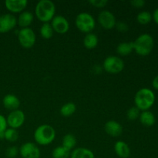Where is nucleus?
Returning a JSON list of instances; mask_svg holds the SVG:
<instances>
[{
  "label": "nucleus",
  "instance_id": "obj_23",
  "mask_svg": "<svg viewBox=\"0 0 158 158\" xmlns=\"http://www.w3.org/2000/svg\"><path fill=\"white\" fill-rule=\"evenodd\" d=\"M77 110V106H76L75 103H66L64 105H63L61 108H60V114L63 117H69L72 116L74 113Z\"/></svg>",
  "mask_w": 158,
  "mask_h": 158
},
{
  "label": "nucleus",
  "instance_id": "obj_34",
  "mask_svg": "<svg viewBox=\"0 0 158 158\" xmlns=\"http://www.w3.org/2000/svg\"><path fill=\"white\" fill-rule=\"evenodd\" d=\"M152 17L154 21L158 25V8L154 11V12L152 14Z\"/></svg>",
  "mask_w": 158,
  "mask_h": 158
},
{
  "label": "nucleus",
  "instance_id": "obj_17",
  "mask_svg": "<svg viewBox=\"0 0 158 158\" xmlns=\"http://www.w3.org/2000/svg\"><path fill=\"white\" fill-rule=\"evenodd\" d=\"M33 14L29 11H23L21 12L17 19V23L22 29L23 28H29V26L32 24V21H33Z\"/></svg>",
  "mask_w": 158,
  "mask_h": 158
},
{
  "label": "nucleus",
  "instance_id": "obj_5",
  "mask_svg": "<svg viewBox=\"0 0 158 158\" xmlns=\"http://www.w3.org/2000/svg\"><path fill=\"white\" fill-rule=\"evenodd\" d=\"M75 24L79 30L87 34L94 29L96 21L94 16L88 12H80L76 18Z\"/></svg>",
  "mask_w": 158,
  "mask_h": 158
},
{
  "label": "nucleus",
  "instance_id": "obj_24",
  "mask_svg": "<svg viewBox=\"0 0 158 158\" xmlns=\"http://www.w3.org/2000/svg\"><path fill=\"white\" fill-rule=\"evenodd\" d=\"M40 35L45 40H49V39H51L54 33L53 29H52L51 24H49V23H43L41 26V27H40Z\"/></svg>",
  "mask_w": 158,
  "mask_h": 158
},
{
  "label": "nucleus",
  "instance_id": "obj_2",
  "mask_svg": "<svg viewBox=\"0 0 158 158\" xmlns=\"http://www.w3.org/2000/svg\"><path fill=\"white\" fill-rule=\"evenodd\" d=\"M35 15L40 21L49 23L55 16L56 6L50 0H40L35 8Z\"/></svg>",
  "mask_w": 158,
  "mask_h": 158
},
{
  "label": "nucleus",
  "instance_id": "obj_29",
  "mask_svg": "<svg viewBox=\"0 0 158 158\" xmlns=\"http://www.w3.org/2000/svg\"><path fill=\"white\" fill-rule=\"evenodd\" d=\"M19 150L18 148L15 146H12L9 147V148H7L6 151V154L9 158H15L18 155Z\"/></svg>",
  "mask_w": 158,
  "mask_h": 158
},
{
  "label": "nucleus",
  "instance_id": "obj_27",
  "mask_svg": "<svg viewBox=\"0 0 158 158\" xmlns=\"http://www.w3.org/2000/svg\"><path fill=\"white\" fill-rule=\"evenodd\" d=\"M19 133L15 129L7 128L5 131V139L9 142H15L18 140Z\"/></svg>",
  "mask_w": 158,
  "mask_h": 158
},
{
  "label": "nucleus",
  "instance_id": "obj_30",
  "mask_svg": "<svg viewBox=\"0 0 158 158\" xmlns=\"http://www.w3.org/2000/svg\"><path fill=\"white\" fill-rule=\"evenodd\" d=\"M89 3L97 8H103L108 3L107 0H89Z\"/></svg>",
  "mask_w": 158,
  "mask_h": 158
},
{
  "label": "nucleus",
  "instance_id": "obj_31",
  "mask_svg": "<svg viewBox=\"0 0 158 158\" xmlns=\"http://www.w3.org/2000/svg\"><path fill=\"white\" fill-rule=\"evenodd\" d=\"M116 27H117V30L119 32H125L128 30L129 27H128V25L127 24L124 22H119V23H117L116 24Z\"/></svg>",
  "mask_w": 158,
  "mask_h": 158
},
{
  "label": "nucleus",
  "instance_id": "obj_26",
  "mask_svg": "<svg viewBox=\"0 0 158 158\" xmlns=\"http://www.w3.org/2000/svg\"><path fill=\"white\" fill-rule=\"evenodd\" d=\"M153 19L152 14L148 11H142L140 13H138L137 16V20L140 24L147 25L151 23Z\"/></svg>",
  "mask_w": 158,
  "mask_h": 158
},
{
  "label": "nucleus",
  "instance_id": "obj_19",
  "mask_svg": "<svg viewBox=\"0 0 158 158\" xmlns=\"http://www.w3.org/2000/svg\"><path fill=\"white\" fill-rule=\"evenodd\" d=\"M140 123L146 127H151L154 125L156 122V118L154 114L149 110L142 111L139 117Z\"/></svg>",
  "mask_w": 158,
  "mask_h": 158
},
{
  "label": "nucleus",
  "instance_id": "obj_15",
  "mask_svg": "<svg viewBox=\"0 0 158 158\" xmlns=\"http://www.w3.org/2000/svg\"><path fill=\"white\" fill-rule=\"evenodd\" d=\"M3 106L7 110L11 111L18 110L20 106V101L16 96L13 94H7L2 100Z\"/></svg>",
  "mask_w": 158,
  "mask_h": 158
},
{
  "label": "nucleus",
  "instance_id": "obj_7",
  "mask_svg": "<svg viewBox=\"0 0 158 158\" xmlns=\"http://www.w3.org/2000/svg\"><path fill=\"white\" fill-rule=\"evenodd\" d=\"M18 40L23 48L29 49L35 45L36 37L31 28H23L18 32Z\"/></svg>",
  "mask_w": 158,
  "mask_h": 158
},
{
  "label": "nucleus",
  "instance_id": "obj_36",
  "mask_svg": "<svg viewBox=\"0 0 158 158\" xmlns=\"http://www.w3.org/2000/svg\"><path fill=\"white\" fill-rule=\"evenodd\" d=\"M5 139V131L3 132H0V140Z\"/></svg>",
  "mask_w": 158,
  "mask_h": 158
},
{
  "label": "nucleus",
  "instance_id": "obj_13",
  "mask_svg": "<svg viewBox=\"0 0 158 158\" xmlns=\"http://www.w3.org/2000/svg\"><path fill=\"white\" fill-rule=\"evenodd\" d=\"M28 2L26 0H6V8L12 13H21L26 9Z\"/></svg>",
  "mask_w": 158,
  "mask_h": 158
},
{
  "label": "nucleus",
  "instance_id": "obj_6",
  "mask_svg": "<svg viewBox=\"0 0 158 158\" xmlns=\"http://www.w3.org/2000/svg\"><path fill=\"white\" fill-rule=\"evenodd\" d=\"M103 68L106 72L111 74H117L124 69V62L121 58L116 56L106 57L103 63Z\"/></svg>",
  "mask_w": 158,
  "mask_h": 158
},
{
  "label": "nucleus",
  "instance_id": "obj_32",
  "mask_svg": "<svg viewBox=\"0 0 158 158\" xmlns=\"http://www.w3.org/2000/svg\"><path fill=\"white\" fill-rule=\"evenodd\" d=\"M7 121L3 115L0 114V132H3L7 129Z\"/></svg>",
  "mask_w": 158,
  "mask_h": 158
},
{
  "label": "nucleus",
  "instance_id": "obj_12",
  "mask_svg": "<svg viewBox=\"0 0 158 158\" xmlns=\"http://www.w3.org/2000/svg\"><path fill=\"white\" fill-rule=\"evenodd\" d=\"M54 32L59 34H65L69 31V23L68 20L63 15H56L51 23Z\"/></svg>",
  "mask_w": 158,
  "mask_h": 158
},
{
  "label": "nucleus",
  "instance_id": "obj_21",
  "mask_svg": "<svg viewBox=\"0 0 158 158\" xmlns=\"http://www.w3.org/2000/svg\"><path fill=\"white\" fill-rule=\"evenodd\" d=\"M98 37L96 34L89 32L86 35L83 39V45L88 49H93L98 45Z\"/></svg>",
  "mask_w": 158,
  "mask_h": 158
},
{
  "label": "nucleus",
  "instance_id": "obj_3",
  "mask_svg": "<svg viewBox=\"0 0 158 158\" xmlns=\"http://www.w3.org/2000/svg\"><path fill=\"white\" fill-rule=\"evenodd\" d=\"M133 45L136 53L141 56H146L149 55L154 49V39L150 34H141L136 39L135 41L133 42Z\"/></svg>",
  "mask_w": 158,
  "mask_h": 158
},
{
  "label": "nucleus",
  "instance_id": "obj_18",
  "mask_svg": "<svg viewBox=\"0 0 158 158\" xmlns=\"http://www.w3.org/2000/svg\"><path fill=\"white\" fill-rule=\"evenodd\" d=\"M70 158H95L94 152L88 148H78L70 153Z\"/></svg>",
  "mask_w": 158,
  "mask_h": 158
},
{
  "label": "nucleus",
  "instance_id": "obj_25",
  "mask_svg": "<svg viewBox=\"0 0 158 158\" xmlns=\"http://www.w3.org/2000/svg\"><path fill=\"white\" fill-rule=\"evenodd\" d=\"M52 158H69L70 151L66 150L63 146H58L52 151Z\"/></svg>",
  "mask_w": 158,
  "mask_h": 158
},
{
  "label": "nucleus",
  "instance_id": "obj_28",
  "mask_svg": "<svg viewBox=\"0 0 158 158\" xmlns=\"http://www.w3.org/2000/svg\"><path fill=\"white\" fill-rule=\"evenodd\" d=\"M140 114V110L137 106H132L127 111V117L130 120H135L139 118Z\"/></svg>",
  "mask_w": 158,
  "mask_h": 158
},
{
  "label": "nucleus",
  "instance_id": "obj_10",
  "mask_svg": "<svg viewBox=\"0 0 158 158\" xmlns=\"http://www.w3.org/2000/svg\"><path fill=\"white\" fill-rule=\"evenodd\" d=\"M17 19L11 13L0 15V33H6L15 27Z\"/></svg>",
  "mask_w": 158,
  "mask_h": 158
},
{
  "label": "nucleus",
  "instance_id": "obj_14",
  "mask_svg": "<svg viewBox=\"0 0 158 158\" xmlns=\"http://www.w3.org/2000/svg\"><path fill=\"white\" fill-rule=\"evenodd\" d=\"M104 130L108 135L113 137H117L123 132V127L116 120H109L105 123Z\"/></svg>",
  "mask_w": 158,
  "mask_h": 158
},
{
  "label": "nucleus",
  "instance_id": "obj_4",
  "mask_svg": "<svg viewBox=\"0 0 158 158\" xmlns=\"http://www.w3.org/2000/svg\"><path fill=\"white\" fill-rule=\"evenodd\" d=\"M56 131L52 126L48 124L40 125L34 132V140L42 146L49 145L55 140Z\"/></svg>",
  "mask_w": 158,
  "mask_h": 158
},
{
  "label": "nucleus",
  "instance_id": "obj_35",
  "mask_svg": "<svg viewBox=\"0 0 158 158\" xmlns=\"http://www.w3.org/2000/svg\"><path fill=\"white\" fill-rule=\"evenodd\" d=\"M152 86L155 89L158 90V75L156 76L152 81Z\"/></svg>",
  "mask_w": 158,
  "mask_h": 158
},
{
  "label": "nucleus",
  "instance_id": "obj_9",
  "mask_svg": "<svg viewBox=\"0 0 158 158\" xmlns=\"http://www.w3.org/2000/svg\"><path fill=\"white\" fill-rule=\"evenodd\" d=\"M19 154L23 158H40L41 155L40 148L32 142L23 143L20 147Z\"/></svg>",
  "mask_w": 158,
  "mask_h": 158
},
{
  "label": "nucleus",
  "instance_id": "obj_33",
  "mask_svg": "<svg viewBox=\"0 0 158 158\" xmlns=\"http://www.w3.org/2000/svg\"><path fill=\"white\" fill-rule=\"evenodd\" d=\"M146 3L144 0H132L131 2V4L134 7L137 8V9H140V8L143 7Z\"/></svg>",
  "mask_w": 158,
  "mask_h": 158
},
{
  "label": "nucleus",
  "instance_id": "obj_1",
  "mask_svg": "<svg viewBox=\"0 0 158 158\" xmlns=\"http://www.w3.org/2000/svg\"><path fill=\"white\" fill-rule=\"evenodd\" d=\"M155 98V94L151 89L142 88L136 93L134 97L135 106L141 111L149 110L154 104Z\"/></svg>",
  "mask_w": 158,
  "mask_h": 158
},
{
  "label": "nucleus",
  "instance_id": "obj_20",
  "mask_svg": "<svg viewBox=\"0 0 158 158\" xmlns=\"http://www.w3.org/2000/svg\"><path fill=\"white\" fill-rule=\"evenodd\" d=\"M134 51L133 42H123L120 43L117 47V52L120 56H125L131 54Z\"/></svg>",
  "mask_w": 158,
  "mask_h": 158
},
{
  "label": "nucleus",
  "instance_id": "obj_8",
  "mask_svg": "<svg viewBox=\"0 0 158 158\" xmlns=\"http://www.w3.org/2000/svg\"><path fill=\"white\" fill-rule=\"evenodd\" d=\"M26 119V116L23 111L20 110L11 111L6 118L7 125L12 129H18L23 125Z\"/></svg>",
  "mask_w": 158,
  "mask_h": 158
},
{
  "label": "nucleus",
  "instance_id": "obj_11",
  "mask_svg": "<svg viewBox=\"0 0 158 158\" xmlns=\"http://www.w3.org/2000/svg\"><path fill=\"white\" fill-rule=\"evenodd\" d=\"M98 22L100 26L105 29H111L117 24L116 17L114 14L108 10H103L98 15Z\"/></svg>",
  "mask_w": 158,
  "mask_h": 158
},
{
  "label": "nucleus",
  "instance_id": "obj_22",
  "mask_svg": "<svg viewBox=\"0 0 158 158\" xmlns=\"http://www.w3.org/2000/svg\"><path fill=\"white\" fill-rule=\"evenodd\" d=\"M76 144H77V139L73 134H67L63 137L62 146L66 148V150L70 151L71 150L75 148Z\"/></svg>",
  "mask_w": 158,
  "mask_h": 158
},
{
  "label": "nucleus",
  "instance_id": "obj_16",
  "mask_svg": "<svg viewBox=\"0 0 158 158\" xmlns=\"http://www.w3.org/2000/svg\"><path fill=\"white\" fill-rule=\"evenodd\" d=\"M114 151L120 158H128L131 155V149L127 143L122 140H118L114 145Z\"/></svg>",
  "mask_w": 158,
  "mask_h": 158
}]
</instances>
